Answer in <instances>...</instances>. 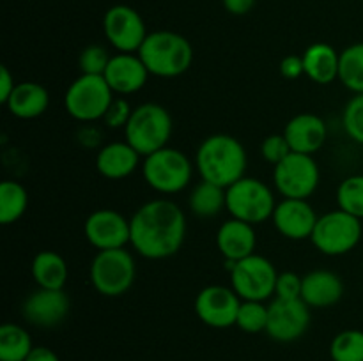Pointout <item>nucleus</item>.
Wrapping results in <instances>:
<instances>
[{"mask_svg":"<svg viewBox=\"0 0 363 361\" xmlns=\"http://www.w3.org/2000/svg\"><path fill=\"white\" fill-rule=\"evenodd\" d=\"M78 140L82 142V145L85 147H96L101 140V133H99L96 127H92L91 124H85L80 131H78Z\"/></svg>","mask_w":363,"mask_h":361,"instance_id":"nucleus-41","label":"nucleus"},{"mask_svg":"<svg viewBox=\"0 0 363 361\" xmlns=\"http://www.w3.org/2000/svg\"><path fill=\"white\" fill-rule=\"evenodd\" d=\"M342 126L347 137L363 145V94H354L342 113Z\"/></svg>","mask_w":363,"mask_h":361,"instance_id":"nucleus-33","label":"nucleus"},{"mask_svg":"<svg viewBox=\"0 0 363 361\" xmlns=\"http://www.w3.org/2000/svg\"><path fill=\"white\" fill-rule=\"evenodd\" d=\"M131 112H133V108H131L130 101L123 98V96H119V98H113L112 105L106 110L105 117L101 120L110 130H119V127H126Z\"/></svg>","mask_w":363,"mask_h":361,"instance_id":"nucleus-36","label":"nucleus"},{"mask_svg":"<svg viewBox=\"0 0 363 361\" xmlns=\"http://www.w3.org/2000/svg\"><path fill=\"white\" fill-rule=\"evenodd\" d=\"M25 361H60L59 356L48 347H34Z\"/></svg>","mask_w":363,"mask_h":361,"instance_id":"nucleus-42","label":"nucleus"},{"mask_svg":"<svg viewBox=\"0 0 363 361\" xmlns=\"http://www.w3.org/2000/svg\"><path fill=\"white\" fill-rule=\"evenodd\" d=\"M311 324V306L303 299H275L268 306L266 333L277 342L289 343L301 338Z\"/></svg>","mask_w":363,"mask_h":361,"instance_id":"nucleus-13","label":"nucleus"},{"mask_svg":"<svg viewBox=\"0 0 363 361\" xmlns=\"http://www.w3.org/2000/svg\"><path fill=\"white\" fill-rule=\"evenodd\" d=\"M124 137L142 158L167 147L172 137V117L169 110L158 103L138 105L124 127Z\"/></svg>","mask_w":363,"mask_h":361,"instance_id":"nucleus-4","label":"nucleus"},{"mask_svg":"<svg viewBox=\"0 0 363 361\" xmlns=\"http://www.w3.org/2000/svg\"><path fill=\"white\" fill-rule=\"evenodd\" d=\"M255 2H257V0H222L227 13L234 14V16H243V14H248L252 9H254Z\"/></svg>","mask_w":363,"mask_h":361,"instance_id":"nucleus-39","label":"nucleus"},{"mask_svg":"<svg viewBox=\"0 0 363 361\" xmlns=\"http://www.w3.org/2000/svg\"><path fill=\"white\" fill-rule=\"evenodd\" d=\"M362 232L360 218L342 209H335V211L319 216L311 239L323 255L339 257V255L350 253L358 246Z\"/></svg>","mask_w":363,"mask_h":361,"instance_id":"nucleus-9","label":"nucleus"},{"mask_svg":"<svg viewBox=\"0 0 363 361\" xmlns=\"http://www.w3.org/2000/svg\"><path fill=\"white\" fill-rule=\"evenodd\" d=\"M284 137L289 142L291 151L312 156L328 140V126L315 113H298L286 124Z\"/></svg>","mask_w":363,"mask_h":361,"instance_id":"nucleus-19","label":"nucleus"},{"mask_svg":"<svg viewBox=\"0 0 363 361\" xmlns=\"http://www.w3.org/2000/svg\"><path fill=\"white\" fill-rule=\"evenodd\" d=\"M188 204L195 216L213 218L227 209V190L208 180H201L190 193Z\"/></svg>","mask_w":363,"mask_h":361,"instance_id":"nucleus-26","label":"nucleus"},{"mask_svg":"<svg viewBox=\"0 0 363 361\" xmlns=\"http://www.w3.org/2000/svg\"><path fill=\"white\" fill-rule=\"evenodd\" d=\"M339 80L354 94H363V41L340 52Z\"/></svg>","mask_w":363,"mask_h":361,"instance_id":"nucleus-29","label":"nucleus"},{"mask_svg":"<svg viewBox=\"0 0 363 361\" xmlns=\"http://www.w3.org/2000/svg\"><path fill=\"white\" fill-rule=\"evenodd\" d=\"M138 57L149 74L158 78H176L186 73L194 62V48L184 35L172 30L149 32L138 50Z\"/></svg>","mask_w":363,"mask_h":361,"instance_id":"nucleus-3","label":"nucleus"},{"mask_svg":"<svg viewBox=\"0 0 363 361\" xmlns=\"http://www.w3.org/2000/svg\"><path fill=\"white\" fill-rule=\"evenodd\" d=\"M28 205V193L23 184L16 180H4L0 184V223L11 225L25 214Z\"/></svg>","mask_w":363,"mask_h":361,"instance_id":"nucleus-28","label":"nucleus"},{"mask_svg":"<svg viewBox=\"0 0 363 361\" xmlns=\"http://www.w3.org/2000/svg\"><path fill=\"white\" fill-rule=\"evenodd\" d=\"M280 74L287 80H298L305 74L303 59L300 55H287L280 60Z\"/></svg>","mask_w":363,"mask_h":361,"instance_id":"nucleus-38","label":"nucleus"},{"mask_svg":"<svg viewBox=\"0 0 363 361\" xmlns=\"http://www.w3.org/2000/svg\"><path fill=\"white\" fill-rule=\"evenodd\" d=\"M106 84L117 96H130L147 84L149 71L138 53H116L110 59L105 73Z\"/></svg>","mask_w":363,"mask_h":361,"instance_id":"nucleus-18","label":"nucleus"},{"mask_svg":"<svg viewBox=\"0 0 363 361\" xmlns=\"http://www.w3.org/2000/svg\"><path fill=\"white\" fill-rule=\"evenodd\" d=\"M216 246L225 260H241L255 253L257 236L254 225L241 219L230 218L220 225L216 232Z\"/></svg>","mask_w":363,"mask_h":361,"instance_id":"nucleus-20","label":"nucleus"},{"mask_svg":"<svg viewBox=\"0 0 363 361\" xmlns=\"http://www.w3.org/2000/svg\"><path fill=\"white\" fill-rule=\"evenodd\" d=\"M337 204L339 209L363 219V176H350L337 188Z\"/></svg>","mask_w":363,"mask_h":361,"instance_id":"nucleus-31","label":"nucleus"},{"mask_svg":"<svg viewBox=\"0 0 363 361\" xmlns=\"http://www.w3.org/2000/svg\"><path fill=\"white\" fill-rule=\"evenodd\" d=\"M318 218L319 216L315 214L314 207L308 204V200L284 198L275 205L272 222L280 236L291 241H303L311 239Z\"/></svg>","mask_w":363,"mask_h":361,"instance_id":"nucleus-17","label":"nucleus"},{"mask_svg":"<svg viewBox=\"0 0 363 361\" xmlns=\"http://www.w3.org/2000/svg\"><path fill=\"white\" fill-rule=\"evenodd\" d=\"M333 361H363V331L346 329L335 335L330 345Z\"/></svg>","mask_w":363,"mask_h":361,"instance_id":"nucleus-30","label":"nucleus"},{"mask_svg":"<svg viewBox=\"0 0 363 361\" xmlns=\"http://www.w3.org/2000/svg\"><path fill=\"white\" fill-rule=\"evenodd\" d=\"M71 308L69 296L64 289H41L23 301L21 315L27 322L38 328H55L67 317Z\"/></svg>","mask_w":363,"mask_h":361,"instance_id":"nucleus-16","label":"nucleus"},{"mask_svg":"<svg viewBox=\"0 0 363 361\" xmlns=\"http://www.w3.org/2000/svg\"><path fill=\"white\" fill-rule=\"evenodd\" d=\"M112 101L113 91L103 74H80L64 94L66 112L84 124L103 119Z\"/></svg>","mask_w":363,"mask_h":361,"instance_id":"nucleus-5","label":"nucleus"},{"mask_svg":"<svg viewBox=\"0 0 363 361\" xmlns=\"http://www.w3.org/2000/svg\"><path fill=\"white\" fill-rule=\"evenodd\" d=\"M305 76L318 85H330L339 80L340 53L328 42H314L301 55Z\"/></svg>","mask_w":363,"mask_h":361,"instance_id":"nucleus-23","label":"nucleus"},{"mask_svg":"<svg viewBox=\"0 0 363 361\" xmlns=\"http://www.w3.org/2000/svg\"><path fill=\"white\" fill-rule=\"evenodd\" d=\"M321 180V170L314 156L291 152L279 165L273 166V183L284 198L308 200Z\"/></svg>","mask_w":363,"mask_h":361,"instance_id":"nucleus-10","label":"nucleus"},{"mask_svg":"<svg viewBox=\"0 0 363 361\" xmlns=\"http://www.w3.org/2000/svg\"><path fill=\"white\" fill-rule=\"evenodd\" d=\"M32 349L34 345L27 329L13 322L0 326V361H25Z\"/></svg>","mask_w":363,"mask_h":361,"instance_id":"nucleus-27","label":"nucleus"},{"mask_svg":"<svg viewBox=\"0 0 363 361\" xmlns=\"http://www.w3.org/2000/svg\"><path fill=\"white\" fill-rule=\"evenodd\" d=\"M275 195L264 180L257 177H241L227 188V211L233 218L250 225L264 223L275 211Z\"/></svg>","mask_w":363,"mask_h":361,"instance_id":"nucleus-8","label":"nucleus"},{"mask_svg":"<svg viewBox=\"0 0 363 361\" xmlns=\"http://www.w3.org/2000/svg\"><path fill=\"white\" fill-rule=\"evenodd\" d=\"M236 326L245 333L266 331V326H268V306L262 301H241Z\"/></svg>","mask_w":363,"mask_h":361,"instance_id":"nucleus-32","label":"nucleus"},{"mask_svg":"<svg viewBox=\"0 0 363 361\" xmlns=\"http://www.w3.org/2000/svg\"><path fill=\"white\" fill-rule=\"evenodd\" d=\"M91 283L98 294L105 297H119L135 283L137 265L126 248L103 250L91 262Z\"/></svg>","mask_w":363,"mask_h":361,"instance_id":"nucleus-7","label":"nucleus"},{"mask_svg":"<svg viewBox=\"0 0 363 361\" xmlns=\"http://www.w3.org/2000/svg\"><path fill=\"white\" fill-rule=\"evenodd\" d=\"M48 91L38 81H20V84H16L13 94L6 101L11 115L23 120H30L43 115L48 110Z\"/></svg>","mask_w":363,"mask_h":361,"instance_id":"nucleus-24","label":"nucleus"},{"mask_svg":"<svg viewBox=\"0 0 363 361\" xmlns=\"http://www.w3.org/2000/svg\"><path fill=\"white\" fill-rule=\"evenodd\" d=\"M277 278L273 262L257 253L238 260L230 271V285L243 301H266L275 296Z\"/></svg>","mask_w":363,"mask_h":361,"instance_id":"nucleus-11","label":"nucleus"},{"mask_svg":"<svg viewBox=\"0 0 363 361\" xmlns=\"http://www.w3.org/2000/svg\"><path fill=\"white\" fill-rule=\"evenodd\" d=\"M110 59L112 55L106 52V48L99 45H91L82 50L80 57H78V66H80L82 74H103Z\"/></svg>","mask_w":363,"mask_h":361,"instance_id":"nucleus-34","label":"nucleus"},{"mask_svg":"<svg viewBox=\"0 0 363 361\" xmlns=\"http://www.w3.org/2000/svg\"><path fill=\"white\" fill-rule=\"evenodd\" d=\"M248 156L238 138L216 133L201 142L195 154V166L202 180L229 188L245 177Z\"/></svg>","mask_w":363,"mask_h":361,"instance_id":"nucleus-2","label":"nucleus"},{"mask_svg":"<svg viewBox=\"0 0 363 361\" xmlns=\"http://www.w3.org/2000/svg\"><path fill=\"white\" fill-rule=\"evenodd\" d=\"M130 244L149 260L176 255L186 237V216L176 202L155 198L142 204L130 218Z\"/></svg>","mask_w":363,"mask_h":361,"instance_id":"nucleus-1","label":"nucleus"},{"mask_svg":"<svg viewBox=\"0 0 363 361\" xmlns=\"http://www.w3.org/2000/svg\"><path fill=\"white\" fill-rule=\"evenodd\" d=\"M142 173L152 190L162 195H174L190 184L194 177V165L183 151L167 145L145 156Z\"/></svg>","mask_w":363,"mask_h":361,"instance_id":"nucleus-6","label":"nucleus"},{"mask_svg":"<svg viewBox=\"0 0 363 361\" xmlns=\"http://www.w3.org/2000/svg\"><path fill=\"white\" fill-rule=\"evenodd\" d=\"M301 280H303V276H298L293 271L279 273L275 285V297H280V299H300Z\"/></svg>","mask_w":363,"mask_h":361,"instance_id":"nucleus-37","label":"nucleus"},{"mask_svg":"<svg viewBox=\"0 0 363 361\" xmlns=\"http://www.w3.org/2000/svg\"><path fill=\"white\" fill-rule=\"evenodd\" d=\"M241 301L233 287L209 285L195 297V314L209 328L225 329L236 326Z\"/></svg>","mask_w":363,"mask_h":361,"instance_id":"nucleus-14","label":"nucleus"},{"mask_svg":"<svg viewBox=\"0 0 363 361\" xmlns=\"http://www.w3.org/2000/svg\"><path fill=\"white\" fill-rule=\"evenodd\" d=\"M30 273L35 285L41 289H64L67 275H69L62 255L52 250H43L35 255Z\"/></svg>","mask_w":363,"mask_h":361,"instance_id":"nucleus-25","label":"nucleus"},{"mask_svg":"<svg viewBox=\"0 0 363 361\" xmlns=\"http://www.w3.org/2000/svg\"><path fill=\"white\" fill-rule=\"evenodd\" d=\"M14 87H16V84H14L13 74H11V71L6 66H2L0 67V103L6 105L9 96L13 94Z\"/></svg>","mask_w":363,"mask_h":361,"instance_id":"nucleus-40","label":"nucleus"},{"mask_svg":"<svg viewBox=\"0 0 363 361\" xmlns=\"http://www.w3.org/2000/svg\"><path fill=\"white\" fill-rule=\"evenodd\" d=\"M85 239L98 251L126 248L131 239L130 219L113 209H96L84 225Z\"/></svg>","mask_w":363,"mask_h":361,"instance_id":"nucleus-15","label":"nucleus"},{"mask_svg":"<svg viewBox=\"0 0 363 361\" xmlns=\"http://www.w3.org/2000/svg\"><path fill=\"white\" fill-rule=\"evenodd\" d=\"M103 32L117 53H138L149 34L140 13L124 4H117L106 11L103 16Z\"/></svg>","mask_w":363,"mask_h":361,"instance_id":"nucleus-12","label":"nucleus"},{"mask_svg":"<svg viewBox=\"0 0 363 361\" xmlns=\"http://www.w3.org/2000/svg\"><path fill=\"white\" fill-rule=\"evenodd\" d=\"M342 294V278L328 269H314L301 280V299L311 308L333 306L339 303Z\"/></svg>","mask_w":363,"mask_h":361,"instance_id":"nucleus-21","label":"nucleus"},{"mask_svg":"<svg viewBox=\"0 0 363 361\" xmlns=\"http://www.w3.org/2000/svg\"><path fill=\"white\" fill-rule=\"evenodd\" d=\"M140 158L142 156L126 140L110 142L96 154V168L105 179L121 180L130 177L138 168Z\"/></svg>","mask_w":363,"mask_h":361,"instance_id":"nucleus-22","label":"nucleus"},{"mask_svg":"<svg viewBox=\"0 0 363 361\" xmlns=\"http://www.w3.org/2000/svg\"><path fill=\"white\" fill-rule=\"evenodd\" d=\"M291 152L293 151H291V145L287 138L284 137V133L268 134L261 144V156L264 158V161L272 163L273 166L279 165Z\"/></svg>","mask_w":363,"mask_h":361,"instance_id":"nucleus-35","label":"nucleus"}]
</instances>
